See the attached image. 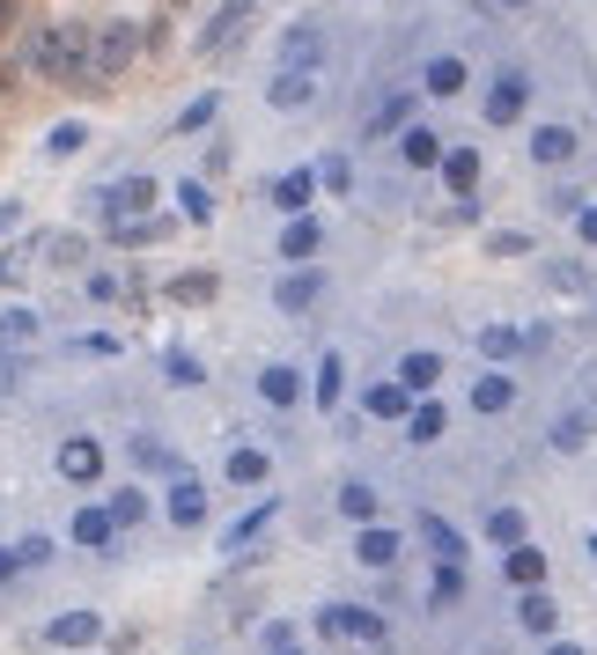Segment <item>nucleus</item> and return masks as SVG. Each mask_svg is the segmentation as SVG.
I'll list each match as a JSON object with an SVG mask.
<instances>
[{
	"label": "nucleus",
	"instance_id": "52",
	"mask_svg": "<svg viewBox=\"0 0 597 655\" xmlns=\"http://www.w3.org/2000/svg\"><path fill=\"white\" fill-rule=\"evenodd\" d=\"M501 8H523V0H501Z\"/></svg>",
	"mask_w": 597,
	"mask_h": 655
},
{
	"label": "nucleus",
	"instance_id": "49",
	"mask_svg": "<svg viewBox=\"0 0 597 655\" xmlns=\"http://www.w3.org/2000/svg\"><path fill=\"white\" fill-rule=\"evenodd\" d=\"M583 243H597V207H583Z\"/></svg>",
	"mask_w": 597,
	"mask_h": 655
},
{
	"label": "nucleus",
	"instance_id": "54",
	"mask_svg": "<svg viewBox=\"0 0 597 655\" xmlns=\"http://www.w3.org/2000/svg\"><path fill=\"white\" fill-rule=\"evenodd\" d=\"M590 545H597V537H590Z\"/></svg>",
	"mask_w": 597,
	"mask_h": 655
},
{
	"label": "nucleus",
	"instance_id": "45",
	"mask_svg": "<svg viewBox=\"0 0 597 655\" xmlns=\"http://www.w3.org/2000/svg\"><path fill=\"white\" fill-rule=\"evenodd\" d=\"M23 266H30L23 251H0V288H15V280H23Z\"/></svg>",
	"mask_w": 597,
	"mask_h": 655
},
{
	"label": "nucleus",
	"instance_id": "23",
	"mask_svg": "<svg viewBox=\"0 0 597 655\" xmlns=\"http://www.w3.org/2000/svg\"><path fill=\"white\" fill-rule=\"evenodd\" d=\"M509 582H517V589H539V582H546V553L517 545V553H509Z\"/></svg>",
	"mask_w": 597,
	"mask_h": 655
},
{
	"label": "nucleus",
	"instance_id": "20",
	"mask_svg": "<svg viewBox=\"0 0 597 655\" xmlns=\"http://www.w3.org/2000/svg\"><path fill=\"white\" fill-rule=\"evenodd\" d=\"M111 523H119V531L148 523V493H141V486H119V493H111Z\"/></svg>",
	"mask_w": 597,
	"mask_h": 655
},
{
	"label": "nucleus",
	"instance_id": "50",
	"mask_svg": "<svg viewBox=\"0 0 597 655\" xmlns=\"http://www.w3.org/2000/svg\"><path fill=\"white\" fill-rule=\"evenodd\" d=\"M8 23H15V0H0V30H8Z\"/></svg>",
	"mask_w": 597,
	"mask_h": 655
},
{
	"label": "nucleus",
	"instance_id": "26",
	"mask_svg": "<svg viewBox=\"0 0 597 655\" xmlns=\"http://www.w3.org/2000/svg\"><path fill=\"white\" fill-rule=\"evenodd\" d=\"M406 163H413V170H428V163H443V141H435L428 125H406Z\"/></svg>",
	"mask_w": 597,
	"mask_h": 655
},
{
	"label": "nucleus",
	"instance_id": "29",
	"mask_svg": "<svg viewBox=\"0 0 597 655\" xmlns=\"http://www.w3.org/2000/svg\"><path fill=\"white\" fill-rule=\"evenodd\" d=\"M457 597H465V567L443 559V567H435V589H428V604H457Z\"/></svg>",
	"mask_w": 597,
	"mask_h": 655
},
{
	"label": "nucleus",
	"instance_id": "15",
	"mask_svg": "<svg viewBox=\"0 0 597 655\" xmlns=\"http://www.w3.org/2000/svg\"><path fill=\"white\" fill-rule=\"evenodd\" d=\"M362 406H369L376 420H406V413H413V390H406V384H369Z\"/></svg>",
	"mask_w": 597,
	"mask_h": 655
},
{
	"label": "nucleus",
	"instance_id": "1",
	"mask_svg": "<svg viewBox=\"0 0 597 655\" xmlns=\"http://www.w3.org/2000/svg\"><path fill=\"white\" fill-rule=\"evenodd\" d=\"M23 59H30L37 74H52V81H81V67H97V59H89V30H81V23H59V30H30Z\"/></svg>",
	"mask_w": 597,
	"mask_h": 655
},
{
	"label": "nucleus",
	"instance_id": "33",
	"mask_svg": "<svg viewBox=\"0 0 597 655\" xmlns=\"http://www.w3.org/2000/svg\"><path fill=\"white\" fill-rule=\"evenodd\" d=\"M266 471H274V464L258 457V449H236V457H229V479H236V486H258Z\"/></svg>",
	"mask_w": 597,
	"mask_h": 655
},
{
	"label": "nucleus",
	"instance_id": "39",
	"mask_svg": "<svg viewBox=\"0 0 597 655\" xmlns=\"http://www.w3.org/2000/svg\"><path fill=\"white\" fill-rule=\"evenodd\" d=\"M207 295H214V273H185L177 280V302H207Z\"/></svg>",
	"mask_w": 597,
	"mask_h": 655
},
{
	"label": "nucleus",
	"instance_id": "27",
	"mask_svg": "<svg viewBox=\"0 0 597 655\" xmlns=\"http://www.w3.org/2000/svg\"><path fill=\"white\" fill-rule=\"evenodd\" d=\"M443 428H450L443 406H413V413H406V435H413V442H435Z\"/></svg>",
	"mask_w": 597,
	"mask_h": 655
},
{
	"label": "nucleus",
	"instance_id": "6",
	"mask_svg": "<svg viewBox=\"0 0 597 655\" xmlns=\"http://www.w3.org/2000/svg\"><path fill=\"white\" fill-rule=\"evenodd\" d=\"M52 464H59V479H75V486L103 479V449H97V442H89V435H67V442H59V457H52Z\"/></svg>",
	"mask_w": 597,
	"mask_h": 655
},
{
	"label": "nucleus",
	"instance_id": "36",
	"mask_svg": "<svg viewBox=\"0 0 597 655\" xmlns=\"http://www.w3.org/2000/svg\"><path fill=\"white\" fill-rule=\"evenodd\" d=\"M340 384H347V368L324 362V368H318V406H340Z\"/></svg>",
	"mask_w": 597,
	"mask_h": 655
},
{
	"label": "nucleus",
	"instance_id": "34",
	"mask_svg": "<svg viewBox=\"0 0 597 655\" xmlns=\"http://www.w3.org/2000/svg\"><path fill=\"white\" fill-rule=\"evenodd\" d=\"M406 119H413V97L398 89V97H384V111H376V125H369V133H398Z\"/></svg>",
	"mask_w": 597,
	"mask_h": 655
},
{
	"label": "nucleus",
	"instance_id": "21",
	"mask_svg": "<svg viewBox=\"0 0 597 655\" xmlns=\"http://www.w3.org/2000/svg\"><path fill=\"white\" fill-rule=\"evenodd\" d=\"M443 177H450V192H473V185H479V155H473V147H450Z\"/></svg>",
	"mask_w": 597,
	"mask_h": 655
},
{
	"label": "nucleus",
	"instance_id": "4",
	"mask_svg": "<svg viewBox=\"0 0 597 655\" xmlns=\"http://www.w3.org/2000/svg\"><path fill=\"white\" fill-rule=\"evenodd\" d=\"M251 8H258V0H222V8L199 23V52H229V45H236V30L251 23Z\"/></svg>",
	"mask_w": 597,
	"mask_h": 655
},
{
	"label": "nucleus",
	"instance_id": "51",
	"mask_svg": "<svg viewBox=\"0 0 597 655\" xmlns=\"http://www.w3.org/2000/svg\"><path fill=\"white\" fill-rule=\"evenodd\" d=\"M546 655H583V648H568V641H553V648H546Z\"/></svg>",
	"mask_w": 597,
	"mask_h": 655
},
{
	"label": "nucleus",
	"instance_id": "22",
	"mask_svg": "<svg viewBox=\"0 0 597 655\" xmlns=\"http://www.w3.org/2000/svg\"><path fill=\"white\" fill-rule=\"evenodd\" d=\"M30 340H37V317H30V310H8V317H0V354H23Z\"/></svg>",
	"mask_w": 597,
	"mask_h": 655
},
{
	"label": "nucleus",
	"instance_id": "24",
	"mask_svg": "<svg viewBox=\"0 0 597 655\" xmlns=\"http://www.w3.org/2000/svg\"><path fill=\"white\" fill-rule=\"evenodd\" d=\"M199 515H207V493H199L192 479H177V493H170V523H185V531H192Z\"/></svg>",
	"mask_w": 597,
	"mask_h": 655
},
{
	"label": "nucleus",
	"instance_id": "3",
	"mask_svg": "<svg viewBox=\"0 0 597 655\" xmlns=\"http://www.w3.org/2000/svg\"><path fill=\"white\" fill-rule=\"evenodd\" d=\"M318 633L324 641H384V619H376V611H354V604H324Z\"/></svg>",
	"mask_w": 597,
	"mask_h": 655
},
{
	"label": "nucleus",
	"instance_id": "47",
	"mask_svg": "<svg viewBox=\"0 0 597 655\" xmlns=\"http://www.w3.org/2000/svg\"><path fill=\"white\" fill-rule=\"evenodd\" d=\"M15 567H23V559H15V553H8V545H0V589L15 582Z\"/></svg>",
	"mask_w": 597,
	"mask_h": 655
},
{
	"label": "nucleus",
	"instance_id": "5",
	"mask_svg": "<svg viewBox=\"0 0 597 655\" xmlns=\"http://www.w3.org/2000/svg\"><path fill=\"white\" fill-rule=\"evenodd\" d=\"M148 207H155V177H119L103 192V214L119 221V229H133V214H148Z\"/></svg>",
	"mask_w": 597,
	"mask_h": 655
},
{
	"label": "nucleus",
	"instance_id": "53",
	"mask_svg": "<svg viewBox=\"0 0 597 655\" xmlns=\"http://www.w3.org/2000/svg\"><path fill=\"white\" fill-rule=\"evenodd\" d=\"M280 655H296V648H280Z\"/></svg>",
	"mask_w": 597,
	"mask_h": 655
},
{
	"label": "nucleus",
	"instance_id": "14",
	"mask_svg": "<svg viewBox=\"0 0 597 655\" xmlns=\"http://www.w3.org/2000/svg\"><path fill=\"white\" fill-rule=\"evenodd\" d=\"M318 295H324V273H318V266H302V273H288V280H280L274 302H280V310H310Z\"/></svg>",
	"mask_w": 597,
	"mask_h": 655
},
{
	"label": "nucleus",
	"instance_id": "11",
	"mask_svg": "<svg viewBox=\"0 0 597 655\" xmlns=\"http://www.w3.org/2000/svg\"><path fill=\"white\" fill-rule=\"evenodd\" d=\"M97 611H59V619H52V648H89V641H97Z\"/></svg>",
	"mask_w": 597,
	"mask_h": 655
},
{
	"label": "nucleus",
	"instance_id": "19",
	"mask_svg": "<svg viewBox=\"0 0 597 655\" xmlns=\"http://www.w3.org/2000/svg\"><path fill=\"white\" fill-rule=\"evenodd\" d=\"M310 192H318V170H288V177L274 185V199L288 207V214H302V207H310Z\"/></svg>",
	"mask_w": 597,
	"mask_h": 655
},
{
	"label": "nucleus",
	"instance_id": "42",
	"mask_svg": "<svg viewBox=\"0 0 597 655\" xmlns=\"http://www.w3.org/2000/svg\"><path fill=\"white\" fill-rule=\"evenodd\" d=\"M81 251H89L81 236H52V266H81Z\"/></svg>",
	"mask_w": 597,
	"mask_h": 655
},
{
	"label": "nucleus",
	"instance_id": "8",
	"mask_svg": "<svg viewBox=\"0 0 597 655\" xmlns=\"http://www.w3.org/2000/svg\"><path fill=\"white\" fill-rule=\"evenodd\" d=\"M318 243H324V229H318L310 214H296L288 229H280V258H296V266H310V258H318Z\"/></svg>",
	"mask_w": 597,
	"mask_h": 655
},
{
	"label": "nucleus",
	"instance_id": "40",
	"mask_svg": "<svg viewBox=\"0 0 597 655\" xmlns=\"http://www.w3.org/2000/svg\"><path fill=\"white\" fill-rule=\"evenodd\" d=\"M214 111H222V103H214V97H199V103H185V119H177V133H199V125L214 119Z\"/></svg>",
	"mask_w": 597,
	"mask_h": 655
},
{
	"label": "nucleus",
	"instance_id": "13",
	"mask_svg": "<svg viewBox=\"0 0 597 655\" xmlns=\"http://www.w3.org/2000/svg\"><path fill=\"white\" fill-rule=\"evenodd\" d=\"M266 97H274V111H302V103L318 97V74H288V67H280Z\"/></svg>",
	"mask_w": 597,
	"mask_h": 655
},
{
	"label": "nucleus",
	"instance_id": "43",
	"mask_svg": "<svg viewBox=\"0 0 597 655\" xmlns=\"http://www.w3.org/2000/svg\"><path fill=\"white\" fill-rule=\"evenodd\" d=\"M553 442H561V449H583V442H590V420H583V413L561 420V435H553Z\"/></svg>",
	"mask_w": 597,
	"mask_h": 655
},
{
	"label": "nucleus",
	"instance_id": "9",
	"mask_svg": "<svg viewBox=\"0 0 597 655\" xmlns=\"http://www.w3.org/2000/svg\"><path fill=\"white\" fill-rule=\"evenodd\" d=\"M523 97H531V81H523V74H501L495 97H487V125H509L523 111Z\"/></svg>",
	"mask_w": 597,
	"mask_h": 655
},
{
	"label": "nucleus",
	"instance_id": "16",
	"mask_svg": "<svg viewBox=\"0 0 597 655\" xmlns=\"http://www.w3.org/2000/svg\"><path fill=\"white\" fill-rule=\"evenodd\" d=\"M258 390H266V406H296V398H302V376H296L288 362H274L266 376H258Z\"/></svg>",
	"mask_w": 597,
	"mask_h": 655
},
{
	"label": "nucleus",
	"instance_id": "32",
	"mask_svg": "<svg viewBox=\"0 0 597 655\" xmlns=\"http://www.w3.org/2000/svg\"><path fill=\"white\" fill-rule=\"evenodd\" d=\"M487 537L517 553V545H523V515H517V509H495V515H487Z\"/></svg>",
	"mask_w": 597,
	"mask_h": 655
},
{
	"label": "nucleus",
	"instance_id": "2",
	"mask_svg": "<svg viewBox=\"0 0 597 655\" xmlns=\"http://www.w3.org/2000/svg\"><path fill=\"white\" fill-rule=\"evenodd\" d=\"M89 59H97V74H125L133 59H141V23H125V15L97 23V37H89Z\"/></svg>",
	"mask_w": 597,
	"mask_h": 655
},
{
	"label": "nucleus",
	"instance_id": "35",
	"mask_svg": "<svg viewBox=\"0 0 597 655\" xmlns=\"http://www.w3.org/2000/svg\"><path fill=\"white\" fill-rule=\"evenodd\" d=\"M479 346H487V354H495V362H509V354H523V332H509V324H495V332H479Z\"/></svg>",
	"mask_w": 597,
	"mask_h": 655
},
{
	"label": "nucleus",
	"instance_id": "25",
	"mask_svg": "<svg viewBox=\"0 0 597 655\" xmlns=\"http://www.w3.org/2000/svg\"><path fill=\"white\" fill-rule=\"evenodd\" d=\"M421 537H428V545H435V559H465V537L450 531L443 515H421Z\"/></svg>",
	"mask_w": 597,
	"mask_h": 655
},
{
	"label": "nucleus",
	"instance_id": "31",
	"mask_svg": "<svg viewBox=\"0 0 597 655\" xmlns=\"http://www.w3.org/2000/svg\"><path fill=\"white\" fill-rule=\"evenodd\" d=\"M340 509H347V515H354V523H369V515H376V486H362V479H347V486H340Z\"/></svg>",
	"mask_w": 597,
	"mask_h": 655
},
{
	"label": "nucleus",
	"instance_id": "44",
	"mask_svg": "<svg viewBox=\"0 0 597 655\" xmlns=\"http://www.w3.org/2000/svg\"><path fill=\"white\" fill-rule=\"evenodd\" d=\"M15 559H23V567H45V559H52V537H23V545H15Z\"/></svg>",
	"mask_w": 597,
	"mask_h": 655
},
{
	"label": "nucleus",
	"instance_id": "18",
	"mask_svg": "<svg viewBox=\"0 0 597 655\" xmlns=\"http://www.w3.org/2000/svg\"><path fill=\"white\" fill-rule=\"evenodd\" d=\"M473 406H479V413H509V406H517V384H509V376H479Z\"/></svg>",
	"mask_w": 597,
	"mask_h": 655
},
{
	"label": "nucleus",
	"instance_id": "28",
	"mask_svg": "<svg viewBox=\"0 0 597 655\" xmlns=\"http://www.w3.org/2000/svg\"><path fill=\"white\" fill-rule=\"evenodd\" d=\"M428 89H435V97H457V89H465V59H428Z\"/></svg>",
	"mask_w": 597,
	"mask_h": 655
},
{
	"label": "nucleus",
	"instance_id": "17",
	"mask_svg": "<svg viewBox=\"0 0 597 655\" xmlns=\"http://www.w3.org/2000/svg\"><path fill=\"white\" fill-rule=\"evenodd\" d=\"M531 155H539V163H568L575 133H568V125H539V133H531Z\"/></svg>",
	"mask_w": 597,
	"mask_h": 655
},
{
	"label": "nucleus",
	"instance_id": "38",
	"mask_svg": "<svg viewBox=\"0 0 597 655\" xmlns=\"http://www.w3.org/2000/svg\"><path fill=\"white\" fill-rule=\"evenodd\" d=\"M523 626H531V633H553V597H523Z\"/></svg>",
	"mask_w": 597,
	"mask_h": 655
},
{
	"label": "nucleus",
	"instance_id": "48",
	"mask_svg": "<svg viewBox=\"0 0 597 655\" xmlns=\"http://www.w3.org/2000/svg\"><path fill=\"white\" fill-rule=\"evenodd\" d=\"M15 221H23V207H15V199H8V207H0V236H8V229H15Z\"/></svg>",
	"mask_w": 597,
	"mask_h": 655
},
{
	"label": "nucleus",
	"instance_id": "37",
	"mask_svg": "<svg viewBox=\"0 0 597 655\" xmlns=\"http://www.w3.org/2000/svg\"><path fill=\"white\" fill-rule=\"evenodd\" d=\"M266 523H274V501H258V515H244V523H236V531H229V545H251V537L266 531Z\"/></svg>",
	"mask_w": 597,
	"mask_h": 655
},
{
	"label": "nucleus",
	"instance_id": "46",
	"mask_svg": "<svg viewBox=\"0 0 597 655\" xmlns=\"http://www.w3.org/2000/svg\"><path fill=\"white\" fill-rule=\"evenodd\" d=\"M170 384H199V362H192V354H170Z\"/></svg>",
	"mask_w": 597,
	"mask_h": 655
},
{
	"label": "nucleus",
	"instance_id": "30",
	"mask_svg": "<svg viewBox=\"0 0 597 655\" xmlns=\"http://www.w3.org/2000/svg\"><path fill=\"white\" fill-rule=\"evenodd\" d=\"M435 376H443V362H435V354H406V368H398V384H406V390H428Z\"/></svg>",
	"mask_w": 597,
	"mask_h": 655
},
{
	"label": "nucleus",
	"instance_id": "41",
	"mask_svg": "<svg viewBox=\"0 0 597 655\" xmlns=\"http://www.w3.org/2000/svg\"><path fill=\"white\" fill-rule=\"evenodd\" d=\"M185 214H192V221H207V214H214V192H207L199 177H192V185H185Z\"/></svg>",
	"mask_w": 597,
	"mask_h": 655
},
{
	"label": "nucleus",
	"instance_id": "12",
	"mask_svg": "<svg viewBox=\"0 0 597 655\" xmlns=\"http://www.w3.org/2000/svg\"><path fill=\"white\" fill-rule=\"evenodd\" d=\"M67 537H81L89 553H103V545L119 537V523H111V509H75V523H67Z\"/></svg>",
	"mask_w": 597,
	"mask_h": 655
},
{
	"label": "nucleus",
	"instance_id": "10",
	"mask_svg": "<svg viewBox=\"0 0 597 655\" xmlns=\"http://www.w3.org/2000/svg\"><path fill=\"white\" fill-rule=\"evenodd\" d=\"M398 545H406V537H398V531H384V523H362V537H354L362 567H391V559H398Z\"/></svg>",
	"mask_w": 597,
	"mask_h": 655
},
{
	"label": "nucleus",
	"instance_id": "7",
	"mask_svg": "<svg viewBox=\"0 0 597 655\" xmlns=\"http://www.w3.org/2000/svg\"><path fill=\"white\" fill-rule=\"evenodd\" d=\"M324 52V37H318V23H296L288 37H280V67L288 74H310V59Z\"/></svg>",
	"mask_w": 597,
	"mask_h": 655
}]
</instances>
